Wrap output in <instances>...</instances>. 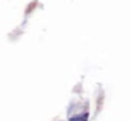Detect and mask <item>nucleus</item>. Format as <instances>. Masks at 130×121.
Here are the masks:
<instances>
[{"label": "nucleus", "mask_w": 130, "mask_h": 121, "mask_svg": "<svg viewBox=\"0 0 130 121\" xmlns=\"http://www.w3.org/2000/svg\"><path fill=\"white\" fill-rule=\"evenodd\" d=\"M87 117H88V115L85 114L82 117H72L70 121H87Z\"/></svg>", "instance_id": "1"}]
</instances>
